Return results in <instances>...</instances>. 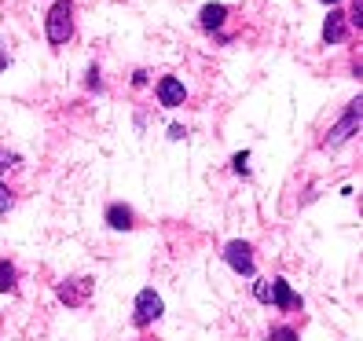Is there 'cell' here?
Listing matches in <instances>:
<instances>
[{"label": "cell", "mask_w": 363, "mask_h": 341, "mask_svg": "<svg viewBox=\"0 0 363 341\" xmlns=\"http://www.w3.org/2000/svg\"><path fill=\"white\" fill-rule=\"evenodd\" d=\"M45 37L52 48H67L74 40V0H52L45 15Z\"/></svg>", "instance_id": "obj_1"}, {"label": "cell", "mask_w": 363, "mask_h": 341, "mask_svg": "<svg viewBox=\"0 0 363 341\" xmlns=\"http://www.w3.org/2000/svg\"><path fill=\"white\" fill-rule=\"evenodd\" d=\"M359 118H363V103L352 99V103L345 106V114H341V121L330 125L327 136H323V147H327V151H337L341 143H349V140L359 133Z\"/></svg>", "instance_id": "obj_2"}, {"label": "cell", "mask_w": 363, "mask_h": 341, "mask_svg": "<svg viewBox=\"0 0 363 341\" xmlns=\"http://www.w3.org/2000/svg\"><path fill=\"white\" fill-rule=\"evenodd\" d=\"M162 312H165L162 294H158L155 286H143V290L136 294V305H133V327H140V330L155 327L158 319H162Z\"/></svg>", "instance_id": "obj_3"}, {"label": "cell", "mask_w": 363, "mask_h": 341, "mask_svg": "<svg viewBox=\"0 0 363 341\" xmlns=\"http://www.w3.org/2000/svg\"><path fill=\"white\" fill-rule=\"evenodd\" d=\"M224 264L235 272V275H246L253 279V272H257V261H253V246L246 239H231L224 246Z\"/></svg>", "instance_id": "obj_4"}, {"label": "cell", "mask_w": 363, "mask_h": 341, "mask_svg": "<svg viewBox=\"0 0 363 341\" xmlns=\"http://www.w3.org/2000/svg\"><path fill=\"white\" fill-rule=\"evenodd\" d=\"M155 99H158V106H165V111H177V106H184V103H187V84H184V77H177V74L158 77Z\"/></svg>", "instance_id": "obj_5"}, {"label": "cell", "mask_w": 363, "mask_h": 341, "mask_svg": "<svg viewBox=\"0 0 363 341\" xmlns=\"http://www.w3.org/2000/svg\"><path fill=\"white\" fill-rule=\"evenodd\" d=\"M92 279L89 275H77V279H62L59 286H55V294H59V301L67 305V308H84L89 305V297H92Z\"/></svg>", "instance_id": "obj_6"}, {"label": "cell", "mask_w": 363, "mask_h": 341, "mask_svg": "<svg viewBox=\"0 0 363 341\" xmlns=\"http://www.w3.org/2000/svg\"><path fill=\"white\" fill-rule=\"evenodd\" d=\"M272 305L279 308V312H297V308H305L301 294H294V286L283 279V275H275V279H272Z\"/></svg>", "instance_id": "obj_7"}, {"label": "cell", "mask_w": 363, "mask_h": 341, "mask_svg": "<svg viewBox=\"0 0 363 341\" xmlns=\"http://www.w3.org/2000/svg\"><path fill=\"white\" fill-rule=\"evenodd\" d=\"M349 40V23H345V11L330 8L327 23H323V45H345Z\"/></svg>", "instance_id": "obj_8"}, {"label": "cell", "mask_w": 363, "mask_h": 341, "mask_svg": "<svg viewBox=\"0 0 363 341\" xmlns=\"http://www.w3.org/2000/svg\"><path fill=\"white\" fill-rule=\"evenodd\" d=\"M103 220L111 224L114 231H133L136 228V213H133V206H125V202H111L106 213H103Z\"/></svg>", "instance_id": "obj_9"}, {"label": "cell", "mask_w": 363, "mask_h": 341, "mask_svg": "<svg viewBox=\"0 0 363 341\" xmlns=\"http://www.w3.org/2000/svg\"><path fill=\"white\" fill-rule=\"evenodd\" d=\"M228 4H202V11H199V26L206 30V33H220L224 30V23H228Z\"/></svg>", "instance_id": "obj_10"}, {"label": "cell", "mask_w": 363, "mask_h": 341, "mask_svg": "<svg viewBox=\"0 0 363 341\" xmlns=\"http://www.w3.org/2000/svg\"><path fill=\"white\" fill-rule=\"evenodd\" d=\"M15 290H18V268L8 257H0V294H15Z\"/></svg>", "instance_id": "obj_11"}, {"label": "cell", "mask_w": 363, "mask_h": 341, "mask_svg": "<svg viewBox=\"0 0 363 341\" xmlns=\"http://www.w3.org/2000/svg\"><path fill=\"white\" fill-rule=\"evenodd\" d=\"M268 341H301V334H297L290 323H275V327L268 330Z\"/></svg>", "instance_id": "obj_12"}, {"label": "cell", "mask_w": 363, "mask_h": 341, "mask_svg": "<svg viewBox=\"0 0 363 341\" xmlns=\"http://www.w3.org/2000/svg\"><path fill=\"white\" fill-rule=\"evenodd\" d=\"M18 165H23V158H18L15 151H8V147H0V180H4L11 169H18Z\"/></svg>", "instance_id": "obj_13"}, {"label": "cell", "mask_w": 363, "mask_h": 341, "mask_svg": "<svg viewBox=\"0 0 363 341\" xmlns=\"http://www.w3.org/2000/svg\"><path fill=\"white\" fill-rule=\"evenodd\" d=\"M11 209H15V187L8 180H0V217L11 213Z\"/></svg>", "instance_id": "obj_14"}, {"label": "cell", "mask_w": 363, "mask_h": 341, "mask_svg": "<svg viewBox=\"0 0 363 341\" xmlns=\"http://www.w3.org/2000/svg\"><path fill=\"white\" fill-rule=\"evenodd\" d=\"M253 297L261 305H272V279H253Z\"/></svg>", "instance_id": "obj_15"}, {"label": "cell", "mask_w": 363, "mask_h": 341, "mask_svg": "<svg viewBox=\"0 0 363 341\" xmlns=\"http://www.w3.org/2000/svg\"><path fill=\"white\" fill-rule=\"evenodd\" d=\"M345 23L349 26H363V0H349V15H345Z\"/></svg>", "instance_id": "obj_16"}, {"label": "cell", "mask_w": 363, "mask_h": 341, "mask_svg": "<svg viewBox=\"0 0 363 341\" xmlns=\"http://www.w3.org/2000/svg\"><path fill=\"white\" fill-rule=\"evenodd\" d=\"M84 89H89V92H103V74H99V67H89V74H84Z\"/></svg>", "instance_id": "obj_17"}, {"label": "cell", "mask_w": 363, "mask_h": 341, "mask_svg": "<svg viewBox=\"0 0 363 341\" xmlns=\"http://www.w3.org/2000/svg\"><path fill=\"white\" fill-rule=\"evenodd\" d=\"M246 162H250V151H239V155L231 158V169H235L239 177H246V173H250V165H246Z\"/></svg>", "instance_id": "obj_18"}, {"label": "cell", "mask_w": 363, "mask_h": 341, "mask_svg": "<svg viewBox=\"0 0 363 341\" xmlns=\"http://www.w3.org/2000/svg\"><path fill=\"white\" fill-rule=\"evenodd\" d=\"M147 84H151V74H147V70H136V74H133V89H147Z\"/></svg>", "instance_id": "obj_19"}, {"label": "cell", "mask_w": 363, "mask_h": 341, "mask_svg": "<svg viewBox=\"0 0 363 341\" xmlns=\"http://www.w3.org/2000/svg\"><path fill=\"white\" fill-rule=\"evenodd\" d=\"M184 136H187L184 125H169V140H184Z\"/></svg>", "instance_id": "obj_20"}, {"label": "cell", "mask_w": 363, "mask_h": 341, "mask_svg": "<svg viewBox=\"0 0 363 341\" xmlns=\"http://www.w3.org/2000/svg\"><path fill=\"white\" fill-rule=\"evenodd\" d=\"M8 62H11V55H8V48H4V45H0V74L8 70Z\"/></svg>", "instance_id": "obj_21"}, {"label": "cell", "mask_w": 363, "mask_h": 341, "mask_svg": "<svg viewBox=\"0 0 363 341\" xmlns=\"http://www.w3.org/2000/svg\"><path fill=\"white\" fill-rule=\"evenodd\" d=\"M323 4H327V8H337V4H341V0H323Z\"/></svg>", "instance_id": "obj_22"}]
</instances>
